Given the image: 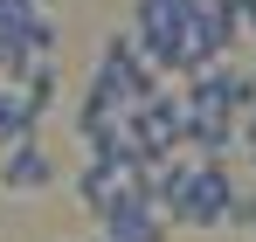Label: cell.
<instances>
[{
	"label": "cell",
	"instance_id": "cell-6",
	"mask_svg": "<svg viewBox=\"0 0 256 242\" xmlns=\"http://www.w3.org/2000/svg\"><path fill=\"white\" fill-rule=\"evenodd\" d=\"M14 90H21V104L42 118V111H56V97H62V76H56V56L48 62H28L21 76H14Z\"/></svg>",
	"mask_w": 256,
	"mask_h": 242
},
{
	"label": "cell",
	"instance_id": "cell-1",
	"mask_svg": "<svg viewBox=\"0 0 256 242\" xmlns=\"http://www.w3.org/2000/svg\"><path fill=\"white\" fill-rule=\"evenodd\" d=\"M160 90V70L138 56L132 35H104L97 42V70H90V97H104L111 111H138Z\"/></svg>",
	"mask_w": 256,
	"mask_h": 242
},
{
	"label": "cell",
	"instance_id": "cell-10",
	"mask_svg": "<svg viewBox=\"0 0 256 242\" xmlns=\"http://www.w3.org/2000/svg\"><path fill=\"white\" fill-rule=\"evenodd\" d=\"M250 90H256V70H250Z\"/></svg>",
	"mask_w": 256,
	"mask_h": 242
},
{
	"label": "cell",
	"instance_id": "cell-11",
	"mask_svg": "<svg viewBox=\"0 0 256 242\" xmlns=\"http://www.w3.org/2000/svg\"><path fill=\"white\" fill-rule=\"evenodd\" d=\"M250 160H256V152H250Z\"/></svg>",
	"mask_w": 256,
	"mask_h": 242
},
{
	"label": "cell",
	"instance_id": "cell-5",
	"mask_svg": "<svg viewBox=\"0 0 256 242\" xmlns=\"http://www.w3.org/2000/svg\"><path fill=\"white\" fill-rule=\"evenodd\" d=\"M125 187H132V173H125L118 160H97V152H90V160H84V173H76V201H84L90 214H97L104 201H118Z\"/></svg>",
	"mask_w": 256,
	"mask_h": 242
},
{
	"label": "cell",
	"instance_id": "cell-7",
	"mask_svg": "<svg viewBox=\"0 0 256 242\" xmlns=\"http://www.w3.org/2000/svg\"><path fill=\"white\" fill-rule=\"evenodd\" d=\"M35 111H28V104H21V90H14V83H0V152H7V146H21V138H35Z\"/></svg>",
	"mask_w": 256,
	"mask_h": 242
},
{
	"label": "cell",
	"instance_id": "cell-4",
	"mask_svg": "<svg viewBox=\"0 0 256 242\" xmlns=\"http://www.w3.org/2000/svg\"><path fill=\"white\" fill-rule=\"evenodd\" d=\"M56 152H48L42 138H21V146H7L0 152V194H48L56 187Z\"/></svg>",
	"mask_w": 256,
	"mask_h": 242
},
{
	"label": "cell",
	"instance_id": "cell-8",
	"mask_svg": "<svg viewBox=\"0 0 256 242\" xmlns=\"http://www.w3.org/2000/svg\"><path fill=\"white\" fill-rule=\"evenodd\" d=\"M228 228H250V236H256V194H236V208H228Z\"/></svg>",
	"mask_w": 256,
	"mask_h": 242
},
{
	"label": "cell",
	"instance_id": "cell-9",
	"mask_svg": "<svg viewBox=\"0 0 256 242\" xmlns=\"http://www.w3.org/2000/svg\"><path fill=\"white\" fill-rule=\"evenodd\" d=\"M236 146H250V152H256V104L242 111V118H236Z\"/></svg>",
	"mask_w": 256,
	"mask_h": 242
},
{
	"label": "cell",
	"instance_id": "cell-3",
	"mask_svg": "<svg viewBox=\"0 0 256 242\" xmlns=\"http://www.w3.org/2000/svg\"><path fill=\"white\" fill-rule=\"evenodd\" d=\"M97 228H104V242H166L160 208L146 201V173H132V187H125V194L97 208Z\"/></svg>",
	"mask_w": 256,
	"mask_h": 242
},
{
	"label": "cell",
	"instance_id": "cell-2",
	"mask_svg": "<svg viewBox=\"0 0 256 242\" xmlns=\"http://www.w3.org/2000/svg\"><path fill=\"white\" fill-rule=\"evenodd\" d=\"M180 97H187V118H222V124H236V118L256 104L250 70H242V62H208L201 76H187Z\"/></svg>",
	"mask_w": 256,
	"mask_h": 242
}]
</instances>
